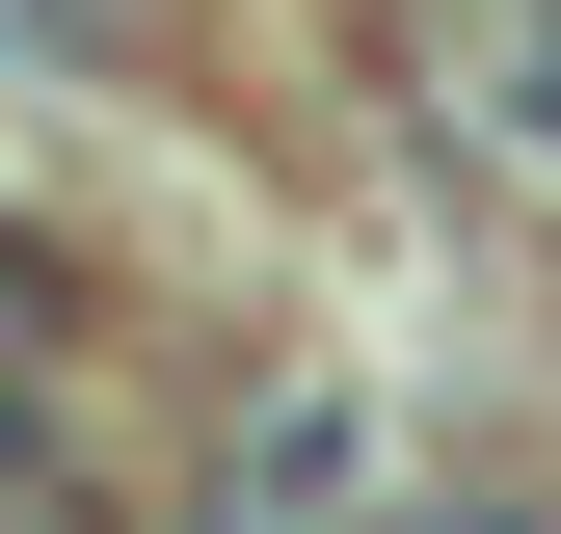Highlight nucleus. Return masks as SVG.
Returning <instances> with one entry per match:
<instances>
[{
	"label": "nucleus",
	"mask_w": 561,
	"mask_h": 534,
	"mask_svg": "<svg viewBox=\"0 0 561 534\" xmlns=\"http://www.w3.org/2000/svg\"><path fill=\"white\" fill-rule=\"evenodd\" d=\"M0 534H107V508H81V481H54V454H27V481H0Z\"/></svg>",
	"instance_id": "20e7f679"
},
{
	"label": "nucleus",
	"mask_w": 561,
	"mask_h": 534,
	"mask_svg": "<svg viewBox=\"0 0 561 534\" xmlns=\"http://www.w3.org/2000/svg\"><path fill=\"white\" fill-rule=\"evenodd\" d=\"M215 534H428V508H401V400H375V374H241Z\"/></svg>",
	"instance_id": "f257e3e1"
},
{
	"label": "nucleus",
	"mask_w": 561,
	"mask_h": 534,
	"mask_svg": "<svg viewBox=\"0 0 561 534\" xmlns=\"http://www.w3.org/2000/svg\"><path fill=\"white\" fill-rule=\"evenodd\" d=\"M455 134L561 214V0H481V27H455Z\"/></svg>",
	"instance_id": "f03ea898"
},
{
	"label": "nucleus",
	"mask_w": 561,
	"mask_h": 534,
	"mask_svg": "<svg viewBox=\"0 0 561 534\" xmlns=\"http://www.w3.org/2000/svg\"><path fill=\"white\" fill-rule=\"evenodd\" d=\"M27 54H161V0H0Z\"/></svg>",
	"instance_id": "7ed1b4c3"
}]
</instances>
